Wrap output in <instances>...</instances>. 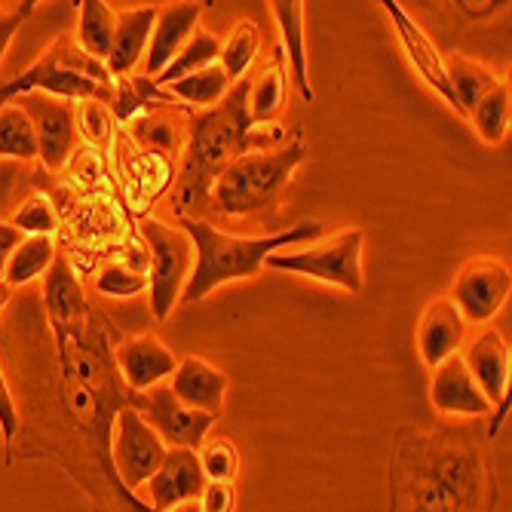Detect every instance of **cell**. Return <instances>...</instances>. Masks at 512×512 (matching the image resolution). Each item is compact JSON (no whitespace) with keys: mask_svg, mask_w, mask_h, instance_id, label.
<instances>
[{"mask_svg":"<svg viewBox=\"0 0 512 512\" xmlns=\"http://www.w3.org/2000/svg\"><path fill=\"white\" fill-rule=\"evenodd\" d=\"M40 301V405H31L34 442L25 457H53L83 488L92 512H157L126 491L111 460L114 421L123 408H145L120 378L114 347L120 341L111 319L83 301L74 267L56 255L43 276Z\"/></svg>","mask_w":512,"mask_h":512,"instance_id":"obj_1","label":"cell"},{"mask_svg":"<svg viewBox=\"0 0 512 512\" xmlns=\"http://www.w3.org/2000/svg\"><path fill=\"white\" fill-rule=\"evenodd\" d=\"M500 485L485 433L467 427L396 430L390 512H494Z\"/></svg>","mask_w":512,"mask_h":512,"instance_id":"obj_2","label":"cell"},{"mask_svg":"<svg viewBox=\"0 0 512 512\" xmlns=\"http://www.w3.org/2000/svg\"><path fill=\"white\" fill-rule=\"evenodd\" d=\"M249 80H240L227 89V96L200 114L191 117L188 129V160H184L178 191L172 209L178 218H188L200 203H206L215 178L234 163L237 157L249 154Z\"/></svg>","mask_w":512,"mask_h":512,"instance_id":"obj_3","label":"cell"},{"mask_svg":"<svg viewBox=\"0 0 512 512\" xmlns=\"http://www.w3.org/2000/svg\"><path fill=\"white\" fill-rule=\"evenodd\" d=\"M178 221L184 234H188V240L194 243V267L181 292V301H188V304L203 301L206 295H212L215 289L227 283L258 276L267 255L319 240L325 230V224L313 218V221H301L295 227L279 230V234H270V237H230L224 230L194 215L178 218Z\"/></svg>","mask_w":512,"mask_h":512,"instance_id":"obj_4","label":"cell"},{"mask_svg":"<svg viewBox=\"0 0 512 512\" xmlns=\"http://www.w3.org/2000/svg\"><path fill=\"white\" fill-rule=\"evenodd\" d=\"M31 92H43L62 102H102L111 108L114 102V80L105 62L86 56L77 40L62 34L50 50H46L28 71L0 80V108L19 102Z\"/></svg>","mask_w":512,"mask_h":512,"instance_id":"obj_5","label":"cell"},{"mask_svg":"<svg viewBox=\"0 0 512 512\" xmlns=\"http://www.w3.org/2000/svg\"><path fill=\"white\" fill-rule=\"evenodd\" d=\"M307 160L304 129L295 126L292 135L273 151H252L230 163L212 184V200L221 215L243 218L252 212L276 209L279 194L286 191L295 169Z\"/></svg>","mask_w":512,"mask_h":512,"instance_id":"obj_6","label":"cell"},{"mask_svg":"<svg viewBox=\"0 0 512 512\" xmlns=\"http://www.w3.org/2000/svg\"><path fill=\"white\" fill-rule=\"evenodd\" d=\"M362 246H365V230L347 227L344 234L325 240L322 246H310V249H298V252L279 249V252L267 255L264 267L298 273V276L316 279V283H325V286H338L350 295H362V289H365Z\"/></svg>","mask_w":512,"mask_h":512,"instance_id":"obj_7","label":"cell"},{"mask_svg":"<svg viewBox=\"0 0 512 512\" xmlns=\"http://www.w3.org/2000/svg\"><path fill=\"white\" fill-rule=\"evenodd\" d=\"M142 237L148 243V292L151 313L157 322H166L181 301L184 283L194 267V243L178 227L163 221H142Z\"/></svg>","mask_w":512,"mask_h":512,"instance_id":"obj_8","label":"cell"},{"mask_svg":"<svg viewBox=\"0 0 512 512\" xmlns=\"http://www.w3.org/2000/svg\"><path fill=\"white\" fill-rule=\"evenodd\" d=\"M163 457H166V442L145 421V414L138 408H123L114 421V439H111V460L120 485L135 494L138 485H148V479L160 470Z\"/></svg>","mask_w":512,"mask_h":512,"instance_id":"obj_9","label":"cell"},{"mask_svg":"<svg viewBox=\"0 0 512 512\" xmlns=\"http://www.w3.org/2000/svg\"><path fill=\"white\" fill-rule=\"evenodd\" d=\"M512 292V273L497 258H473L460 267L451 301L467 325H485L497 316Z\"/></svg>","mask_w":512,"mask_h":512,"instance_id":"obj_10","label":"cell"},{"mask_svg":"<svg viewBox=\"0 0 512 512\" xmlns=\"http://www.w3.org/2000/svg\"><path fill=\"white\" fill-rule=\"evenodd\" d=\"M19 108L31 117L37 132V160L46 172H62L68 157L74 154L77 142V120H74V102H62L43 92L19 99Z\"/></svg>","mask_w":512,"mask_h":512,"instance_id":"obj_11","label":"cell"},{"mask_svg":"<svg viewBox=\"0 0 512 512\" xmlns=\"http://www.w3.org/2000/svg\"><path fill=\"white\" fill-rule=\"evenodd\" d=\"M142 414H145V421L160 433L163 442H169L172 448H191V451H197L206 442V433L218 421V417H212V414H203V411L181 405L169 387L148 390Z\"/></svg>","mask_w":512,"mask_h":512,"instance_id":"obj_12","label":"cell"},{"mask_svg":"<svg viewBox=\"0 0 512 512\" xmlns=\"http://www.w3.org/2000/svg\"><path fill=\"white\" fill-rule=\"evenodd\" d=\"M384 10H387L390 22H393V28H396V37H399V43H402V50H405L408 62L414 65V71L424 77V83H427L433 92H439V96L448 102V108H454V111L463 117L460 102H457L454 89H451V80H448V71H445V56H439L436 43L427 37V31H424L421 25H417V22L408 16V10H402V4H396V0H384Z\"/></svg>","mask_w":512,"mask_h":512,"instance_id":"obj_13","label":"cell"},{"mask_svg":"<svg viewBox=\"0 0 512 512\" xmlns=\"http://www.w3.org/2000/svg\"><path fill=\"white\" fill-rule=\"evenodd\" d=\"M114 362L126 387L135 393H148L160 387V381L172 378V371L178 368V356L157 335L120 338L114 347Z\"/></svg>","mask_w":512,"mask_h":512,"instance_id":"obj_14","label":"cell"},{"mask_svg":"<svg viewBox=\"0 0 512 512\" xmlns=\"http://www.w3.org/2000/svg\"><path fill=\"white\" fill-rule=\"evenodd\" d=\"M467 319L460 316L457 304L451 298H433L421 319H417V353H421L424 365L433 371L436 365H442L445 359L457 356L467 344Z\"/></svg>","mask_w":512,"mask_h":512,"instance_id":"obj_15","label":"cell"},{"mask_svg":"<svg viewBox=\"0 0 512 512\" xmlns=\"http://www.w3.org/2000/svg\"><path fill=\"white\" fill-rule=\"evenodd\" d=\"M206 488V476L200 457L191 448H166L160 470L148 479V497L157 512H169L181 503L200 500Z\"/></svg>","mask_w":512,"mask_h":512,"instance_id":"obj_16","label":"cell"},{"mask_svg":"<svg viewBox=\"0 0 512 512\" xmlns=\"http://www.w3.org/2000/svg\"><path fill=\"white\" fill-rule=\"evenodd\" d=\"M430 402L445 417H488L491 414V402L473 381L460 353L433 368Z\"/></svg>","mask_w":512,"mask_h":512,"instance_id":"obj_17","label":"cell"},{"mask_svg":"<svg viewBox=\"0 0 512 512\" xmlns=\"http://www.w3.org/2000/svg\"><path fill=\"white\" fill-rule=\"evenodd\" d=\"M460 359L491 405H500L503 399H509L512 350L497 332H482L479 338H473L467 350H460Z\"/></svg>","mask_w":512,"mask_h":512,"instance_id":"obj_18","label":"cell"},{"mask_svg":"<svg viewBox=\"0 0 512 512\" xmlns=\"http://www.w3.org/2000/svg\"><path fill=\"white\" fill-rule=\"evenodd\" d=\"M206 4H169L157 10V22L151 31V43L145 53V77H157L169 68V62L181 53V46L197 31Z\"/></svg>","mask_w":512,"mask_h":512,"instance_id":"obj_19","label":"cell"},{"mask_svg":"<svg viewBox=\"0 0 512 512\" xmlns=\"http://www.w3.org/2000/svg\"><path fill=\"white\" fill-rule=\"evenodd\" d=\"M169 390L181 405L203 411V414H212V417H221L224 393H227V375L200 356H184V359H178V368L172 371Z\"/></svg>","mask_w":512,"mask_h":512,"instance_id":"obj_20","label":"cell"},{"mask_svg":"<svg viewBox=\"0 0 512 512\" xmlns=\"http://www.w3.org/2000/svg\"><path fill=\"white\" fill-rule=\"evenodd\" d=\"M154 22H157V7H135V10H120L117 13L111 53L105 59V68H108L111 80L129 77L138 68V62L145 59Z\"/></svg>","mask_w":512,"mask_h":512,"instance_id":"obj_21","label":"cell"},{"mask_svg":"<svg viewBox=\"0 0 512 512\" xmlns=\"http://www.w3.org/2000/svg\"><path fill=\"white\" fill-rule=\"evenodd\" d=\"M304 7L301 0H273L270 4V13L276 19V28H279V40H283V56L289 59V68H292V77H295V86L301 92L304 102H313L316 92L310 86V74H307V46H304Z\"/></svg>","mask_w":512,"mask_h":512,"instance_id":"obj_22","label":"cell"},{"mask_svg":"<svg viewBox=\"0 0 512 512\" xmlns=\"http://www.w3.org/2000/svg\"><path fill=\"white\" fill-rule=\"evenodd\" d=\"M286 56L283 50H276L273 65L261 68L252 80H249V117L255 126H267L273 123V117L283 108L286 99Z\"/></svg>","mask_w":512,"mask_h":512,"instance_id":"obj_23","label":"cell"},{"mask_svg":"<svg viewBox=\"0 0 512 512\" xmlns=\"http://www.w3.org/2000/svg\"><path fill=\"white\" fill-rule=\"evenodd\" d=\"M77 13H80V19H77V46L86 56L105 62L108 53H111L117 13L105 4V0H80Z\"/></svg>","mask_w":512,"mask_h":512,"instance_id":"obj_24","label":"cell"},{"mask_svg":"<svg viewBox=\"0 0 512 512\" xmlns=\"http://www.w3.org/2000/svg\"><path fill=\"white\" fill-rule=\"evenodd\" d=\"M56 255H59V252H56L53 237H22V243L16 246V252H13L10 261H7L4 283H7L10 289L31 286L34 279L46 276V270L53 267Z\"/></svg>","mask_w":512,"mask_h":512,"instance_id":"obj_25","label":"cell"},{"mask_svg":"<svg viewBox=\"0 0 512 512\" xmlns=\"http://www.w3.org/2000/svg\"><path fill=\"white\" fill-rule=\"evenodd\" d=\"M479 132L482 142L488 145H500L503 138L509 135V120H512V89H509V80H500L491 92L470 108L467 114Z\"/></svg>","mask_w":512,"mask_h":512,"instance_id":"obj_26","label":"cell"},{"mask_svg":"<svg viewBox=\"0 0 512 512\" xmlns=\"http://www.w3.org/2000/svg\"><path fill=\"white\" fill-rule=\"evenodd\" d=\"M445 71H448V80H451V89L460 102L463 117L470 114V108L485 96V92H491L500 83V77L491 68H485L482 62H473L467 56H460V53L445 59Z\"/></svg>","mask_w":512,"mask_h":512,"instance_id":"obj_27","label":"cell"},{"mask_svg":"<svg viewBox=\"0 0 512 512\" xmlns=\"http://www.w3.org/2000/svg\"><path fill=\"white\" fill-rule=\"evenodd\" d=\"M148 105H178L166 89H160L151 77L145 74H129L114 80V102H111V114L126 123L132 117L142 114Z\"/></svg>","mask_w":512,"mask_h":512,"instance_id":"obj_28","label":"cell"},{"mask_svg":"<svg viewBox=\"0 0 512 512\" xmlns=\"http://www.w3.org/2000/svg\"><path fill=\"white\" fill-rule=\"evenodd\" d=\"M218 53H221V40H218L215 34L197 28V31L191 34V40L181 46V53L169 62V68H166L163 74L154 77V83H157L160 89H166L169 83H178V80H184V77H191V74H197V71L215 65V62H218Z\"/></svg>","mask_w":512,"mask_h":512,"instance_id":"obj_29","label":"cell"},{"mask_svg":"<svg viewBox=\"0 0 512 512\" xmlns=\"http://www.w3.org/2000/svg\"><path fill=\"white\" fill-rule=\"evenodd\" d=\"M37 132L31 117L19 108V102L0 108V160L34 163L37 160Z\"/></svg>","mask_w":512,"mask_h":512,"instance_id":"obj_30","label":"cell"},{"mask_svg":"<svg viewBox=\"0 0 512 512\" xmlns=\"http://www.w3.org/2000/svg\"><path fill=\"white\" fill-rule=\"evenodd\" d=\"M258 46H261V31L255 22L243 19L234 25V31L227 34V40H221V53H218V65L227 74L230 86L246 80L255 56H258Z\"/></svg>","mask_w":512,"mask_h":512,"instance_id":"obj_31","label":"cell"},{"mask_svg":"<svg viewBox=\"0 0 512 512\" xmlns=\"http://www.w3.org/2000/svg\"><path fill=\"white\" fill-rule=\"evenodd\" d=\"M227 89H230V80L227 74L221 71V65H209L191 77H184L178 83H169L166 92L175 99V102H188V105H197V108H215L224 96H227Z\"/></svg>","mask_w":512,"mask_h":512,"instance_id":"obj_32","label":"cell"},{"mask_svg":"<svg viewBox=\"0 0 512 512\" xmlns=\"http://www.w3.org/2000/svg\"><path fill=\"white\" fill-rule=\"evenodd\" d=\"M10 224L19 230L22 237H53L56 227H59V218H56V209H53L50 197H46V194H31L13 212Z\"/></svg>","mask_w":512,"mask_h":512,"instance_id":"obj_33","label":"cell"},{"mask_svg":"<svg viewBox=\"0 0 512 512\" xmlns=\"http://www.w3.org/2000/svg\"><path fill=\"white\" fill-rule=\"evenodd\" d=\"M96 292L102 298H135L148 292V270L138 264H108L96 276Z\"/></svg>","mask_w":512,"mask_h":512,"instance_id":"obj_34","label":"cell"},{"mask_svg":"<svg viewBox=\"0 0 512 512\" xmlns=\"http://www.w3.org/2000/svg\"><path fill=\"white\" fill-rule=\"evenodd\" d=\"M200 467H203V476L206 482H234L237 479V470H240V451L230 439H212V442H203L200 451Z\"/></svg>","mask_w":512,"mask_h":512,"instance_id":"obj_35","label":"cell"},{"mask_svg":"<svg viewBox=\"0 0 512 512\" xmlns=\"http://www.w3.org/2000/svg\"><path fill=\"white\" fill-rule=\"evenodd\" d=\"M74 120L77 129L89 145H108L111 142V129H114V114L102 102H77L74 105Z\"/></svg>","mask_w":512,"mask_h":512,"instance_id":"obj_36","label":"cell"},{"mask_svg":"<svg viewBox=\"0 0 512 512\" xmlns=\"http://www.w3.org/2000/svg\"><path fill=\"white\" fill-rule=\"evenodd\" d=\"M19 405H16V393L10 387V378L4 365H0V436H4V463L13 467V445L19 436Z\"/></svg>","mask_w":512,"mask_h":512,"instance_id":"obj_37","label":"cell"},{"mask_svg":"<svg viewBox=\"0 0 512 512\" xmlns=\"http://www.w3.org/2000/svg\"><path fill=\"white\" fill-rule=\"evenodd\" d=\"M28 184V169L25 163L16 160H0V221L16 206V197Z\"/></svg>","mask_w":512,"mask_h":512,"instance_id":"obj_38","label":"cell"},{"mask_svg":"<svg viewBox=\"0 0 512 512\" xmlns=\"http://www.w3.org/2000/svg\"><path fill=\"white\" fill-rule=\"evenodd\" d=\"M197 503H200V512H237V485L234 482H206Z\"/></svg>","mask_w":512,"mask_h":512,"instance_id":"obj_39","label":"cell"},{"mask_svg":"<svg viewBox=\"0 0 512 512\" xmlns=\"http://www.w3.org/2000/svg\"><path fill=\"white\" fill-rule=\"evenodd\" d=\"M34 0H22V4L10 7V10H0V65H4V56H7V46L10 40L16 37V31L25 25V19L34 13Z\"/></svg>","mask_w":512,"mask_h":512,"instance_id":"obj_40","label":"cell"},{"mask_svg":"<svg viewBox=\"0 0 512 512\" xmlns=\"http://www.w3.org/2000/svg\"><path fill=\"white\" fill-rule=\"evenodd\" d=\"M22 243V234L10 224V221H0V279H4V270H7V261L10 255L16 252V246Z\"/></svg>","mask_w":512,"mask_h":512,"instance_id":"obj_41","label":"cell"},{"mask_svg":"<svg viewBox=\"0 0 512 512\" xmlns=\"http://www.w3.org/2000/svg\"><path fill=\"white\" fill-rule=\"evenodd\" d=\"M10 298H13V289L4 283V279H0V313L7 310V304H10Z\"/></svg>","mask_w":512,"mask_h":512,"instance_id":"obj_42","label":"cell"},{"mask_svg":"<svg viewBox=\"0 0 512 512\" xmlns=\"http://www.w3.org/2000/svg\"><path fill=\"white\" fill-rule=\"evenodd\" d=\"M169 512H200V503L191 500V503H181V506H175V509H169Z\"/></svg>","mask_w":512,"mask_h":512,"instance_id":"obj_43","label":"cell"}]
</instances>
